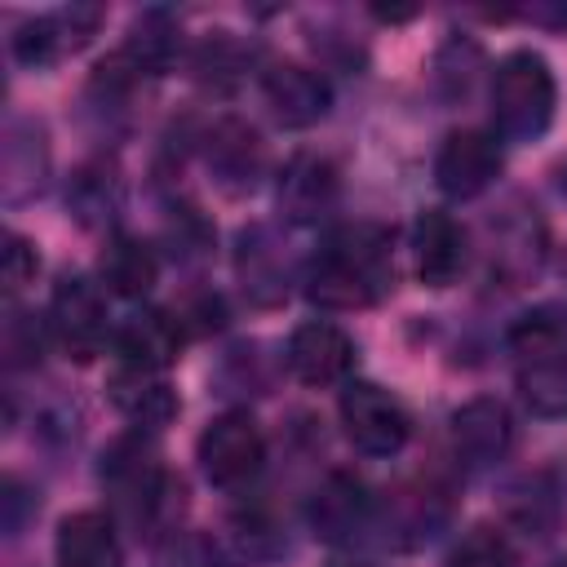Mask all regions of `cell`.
I'll list each match as a JSON object with an SVG mask.
<instances>
[{"instance_id":"obj_5","label":"cell","mask_w":567,"mask_h":567,"mask_svg":"<svg viewBox=\"0 0 567 567\" xmlns=\"http://www.w3.org/2000/svg\"><path fill=\"white\" fill-rule=\"evenodd\" d=\"M341 430L346 439L363 452V456H394L403 452L408 434H412V416L408 408L385 390V385H372V381H350L341 390Z\"/></svg>"},{"instance_id":"obj_10","label":"cell","mask_w":567,"mask_h":567,"mask_svg":"<svg viewBox=\"0 0 567 567\" xmlns=\"http://www.w3.org/2000/svg\"><path fill=\"white\" fill-rule=\"evenodd\" d=\"M337 195H341L337 164L328 155H315V151H297L284 164L279 186H275V204H279L284 221H292V226L323 221L337 208Z\"/></svg>"},{"instance_id":"obj_1","label":"cell","mask_w":567,"mask_h":567,"mask_svg":"<svg viewBox=\"0 0 567 567\" xmlns=\"http://www.w3.org/2000/svg\"><path fill=\"white\" fill-rule=\"evenodd\" d=\"M394 288L390 230L377 221L337 226L306 266V297L319 310H368Z\"/></svg>"},{"instance_id":"obj_23","label":"cell","mask_w":567,"mask_h":567,"mask_svg":"<svg viewBox=\"0 0 567 567\" xmlns=\"http://www.w3.org/2000/svg\"><path fill=\"white\" fill-rule=\"evenodd\" d=\"M505 514L514 527L545 540V536H554V527L563 518V496H558L554 478L545 470H536V474H523L505 487Z\"/></svg>"},{"instance_id":"obj_27","label":"cell","mask_w":567,"mask_h":567,"mask_svg":"<svg viewBox=\"0 0 567 567\" xmlns=\"http://www.w3.org/2000/svg\"><path fill=\"white\" fill-rule=\"evenodd\" d=\"M523 18L554 27V31H567V4H536V9H523Z\"/></svg>"},{"instance_id":"obj_2","label":"cell","mask_w":567,"mask_h":567,"mask_svg":"<svg viewBox=\"0 0 567 567\" xmlns=\"http://www.w3.org/2000/svg\"><path fill=\"white\" fill-rule=\"evenodd\" d=\"M509 354L523 403L545 421L567 416V306L545 301L518 315L509 328Z\"/></svg>"},{"instance_id":"obj_9","label":"cell","mask_w":567,"mask_h":567,"mask_svg":"<svg viewBox=\"0 0 567 567\" xmlns=\"http://www.w3.org/2000/svg\"><path fill=\"white\" fill-rule=\"evenodd\" d=\"M102 22V9L97 4H62L53 13H40V18H27L13 35V58L22 66H53L58 58L84 49L93 40Z\"/></svg>"},{"instance_id":"obj_30","label":"cell","mask_w":567,"mask_h":567,"mask_svg":"<svg viewBox=\"0 0 567 567\" xmlns=\"http://www.w3.org/2000/svg\"><path fill=\"white\" fill-rule=\"evenodd\" d=\"M549 567H567V558H554V563H549Z\"/></svg>"},{"instance_id":"obj_18","label":"cell","mask_w":567,"mask_h":567,"mask_svg":"<svg viewBox=\"0 0 567 567\" xmlns=\"http://www.w3.org/2000/svg\"><path fill=\"white\" fill-rule=\"evenodd\" d=\"M235 275L244 284L248 301H257V306H279L288 297V257H284V248L275 244V235L266 226L239 230Z\"/></svg>"},{"instance_id":"obj_22","label":"cell","mask_w":567,"mask_h":567,"mask_svg":"<svg viewBox=\"0 0 567 567\" xmlns=\"http://www.w3.org/2000/svg\"><path fill=\"white\" fill-rule=\"evenodd\" d=\"M173 58H177V27L168 22V13L151 9L128 27V40L111 62L124 75H164Z\"/></svg>"},{"instance_id":"obj_15","label":"cell","mask_w":567,"mask_h":567,"mask_svg":"<svg viewBox=\"0 0 567 567\" xmlns=\"http://www.w3.org/2000/svg\"><path fill=\"white\" fill-rule=\"evenodd\" d=\"M111 341H115L120 363L164 372V368L177 363V354H182L186 323H182V315L173 319L168 310H137V315H128V319L115 328Z\"/></svg>"},{"instance_id":"obj_25","label":"cell","mask_w":567,"mask_h":567,"mask_svg":"<svg viewBox=\"0 0 567 567\" xmlns=\"http://www.w3.org/2000/svg\"><path fill=\"white\" fill-rule=\"evenodd\" d=\"M443 567H514V545L496 527H470Z\"/></svg>"},{"instance_id":"obj_20","label":"cell","mask_w":567,"mask_h":567,"mask_svg":"<svg viewBox=\"0 0 567 567\" xmlns=\"http://www.w3.org/2000/svg\"><path fill=\"white\" fill-rule=\"evenodd\" d=\"M261 164H266L261 137H257L248 124L221 120V124L208 133V168H213V177H217L221 190H230V195L252 190L257 177H261Z\"/></svg>"},{"instance_id":"obj_7","label":"cell","mask_w":567,"mask_h":567,"mask_svg":"<svg viewBox=\"0 0 567 567\" xmlns=\"http://www.w3.org/2000/svg\"><path fill=\"white\" fill-rule=\"evenodd\" d=\"M49 332L53 341L62 346L66 359L75 363H89L102 354L106 337H111V323H106V306H102V292L80 279V275H66L53 297H49Z\"/></svg>"},{"instance_id":"obj_4","label":"cell","mask_w":567,"mask_h":567,"mask_svg":"<svg viewBox=\"0 0 567 567\" xmlns=\"http://www.w3.org/2000/svg\"><path fill=\"white\" fill-rule=\"evenodd\" d=\"M102 487L111 496V505L128 518V523H151V514L159 509V492H164V465L159 452L142 439V434H124L106 447L102 456Z\"/></svg>"},{"instance_id":"obj_28","label":"cell","mask_w":567,"mask_h":567,"mask_svg":"<svg viewBox=\"0 0 567 567\" xmlns=\"http://www.w3.org/2000/svg\"><path fill=\"white\" fill-rule=\"evenodd\" d=\"M332 567H372V563H332Z\"/></svg>"},{"instance_id":"obj_14","label":"cell","mask_w":567,"mask_h":567,"mask_svg":"<svg viewBox=\"0 0 567 567\" xmlns=\"http://www.w3.org/2000/svg\"><path fill=\"white\" fill-rule=\"evenodd\" d=\"M372 523V496L354 474L332 470L315 496H310V532L328 545H346L354 536H363Z\"/></svg>"},{"instance_id":"obj_6","label":"cell","mask_w":567,"mask_h":567,"mask_svg":"<svg viewBox=\"0 0 567 567\" xmlns=\"http://www.w3.org/2000/svg\"><path fill=\"white\" fill-rule=\"evenodd\" d=\"M199 470L213 487H244L248 478H257L261 461H266V439L257 430V421L248 412H221L217 421H208V430L195 443Z\"/></svg>"},{"instance_id":"obj_16","label":"cell","mask_w":567,"mask_h":567,"mask_svg":"<svg viewBox=\"0 0 567 567\" xmlns=\"http://www.w3.org/2000/svg\"><path fill=\"white\" fill-rule=\"evenodd\" d=\"M412 257H416V275L425 288H447L456 284L461 266H465V230L452 213L443 208H425L412 226Z\"/></svg>"},{"instance_id":"obj_12","label":"cell","mask_w":567,"mask_h":567,"mask_svg":"<svg viewBox=\"0 0 567 567\" xmlns=\"http://www.w3.org/2000/svg\"><path fill=\"white\" fill-rule=\"evenodd\" d=\"M261 93H266V106L270 115L284 124V128H310L328 115L332 106V89L319 71L301 66V62H270L261 71Z\"/></svg>"},{"instance_id":"obj_3","label":"cell","mask_w":567,"mask_h":567,"mask_svg":"<svg viewBox=\"0 0 567 567\" xmlns=\"http://www.w3.org/2000/svg\"><path fill=\"white\" fill-rule=\"evenodd\" d=\"M558 106L554 71L540 53L514 49L492 71V124L509 142H532L549 128Z\"/></svg>"},{"instance_id":"obj_29","label":"cell","mask_w":567,"mask_h":567,"mask_svg":"<svg viewBox=\"0 0 567 567\" xmlns=\"http://www.w3.org/2000/svg\"><path fill=\"white\" fill-rule=\"evenodd\" d=\"M558 182H563V195H567V164H563V177Z\"/></svg>"},{"instance_id":"obj_21","label":"cell","mask_w":567,"mask_h":567,"mask_svg":"<svg viewBox=\"0 0 567 567\" xmlns=\"http://www.w3.org/2000/svg\"><path fill=\"white\" fill-rule=\"evenodd\" d=\"M97 275L106 284V292H115L124 301H137V297H146L155 288L159 261H155L151 244H142L133 235H115V239H106V248L97 257Z\"/></svg>"},{"instance_id":"obj_17","label":"cell","mask_w":567,"mask_h":567,"mask_svg":"<svg viewBox=\"0 0 567 567\" xmlns=\"http://www.w3.org/2000/svg\"><path fill=\"white\" fill-rule=\"evenodd\" d=\"M106 394L120 408V416H128L137 430H159L177 416V390L151 368L120 363L106 381Z\"/></svg>"},{"instance_id":"obj_11","label":"cell","mask_w":567,"mask_h":567,"mask_svg":"<svg viewBox=\"0 0 567 567\" xmlns=\"http://www.w3.org/2000/svg\"><path fill=\"white\" fill-rule=\"evenodd\" d=\"M284 363L301 385H332L354 368V341L328 319H306L292 328Z\"/></svg>"},{"instance_id":"obj_13","label":"cell","mask_w":567,"mask_h":567,"mask_svg":"<svg viewBox=\"0 0 567 567\" xmlns=\"http://www.w3.org/2000/svg\"><path fill=\"white\" fill-rule=\"evenodd\" d=\"M452 447L470 470H492L514 447V416L501 399H470L452 412Z\"/></svg>"},{"instance_id":"obj_24","label":"cell","mask_w":567,"mask_h":567,"mask_svg":"<svg viewBox=\"0 0 567 567\" xmlns=\"http://www.w3.org/2000/svg\"><path fill=\"white\" fill-rule=\"evenodd\" d=\"M66 204L75 208V217L84 226H102L106 217H115V208H120V177H115V168L84 164L71 177V186H66Z\"/></svg>"},{"instance_id":"obj_19","label":"cell","mask_w":567,"mask_h":567,"mask_svg":"<svg viewBox=\"0 0 567 567\" xmlns=\"http://www.w3.org/2000/svg\"><path fill=\"white\" fill-rule=\"evenodd\" d=\"M58 567H120V536L111 514L102 509H75L58 523V540H53Z\"/></svg>"},{"instance_id":"obj_8","label":"cell","mask_w":567,"mask_h":567,"mask_svg":"<svg viewBox=\"0 0 567 567\" xmlns=\"http://www.w3.org/2000/svg\"><path fill=\"white\" fill-rule=\"evenodd\" d=\"M501 177V146L483 128H456L434 155V182L447 199H478Z\"/></svg>"},{"instance_id":"obj_26","label":"cell","mask_w":567,"mask_h":567,"mask_svg":"<svg viewBox=\"0 0 567 567\" xmlns=\"http://www.w3.org/2000/svg\"><path fill=\"white\" fill-rule=\"evenodd\" d=\"M35 270H40V257L31 248V239H22L18 230L4 235V297L13 301L27 284H35Z\"/></svg>"}]
</instances>
